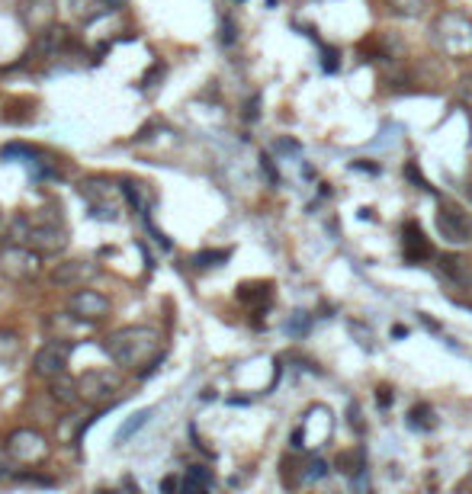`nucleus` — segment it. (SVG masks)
Masks as SVG:
<instances>
[{
    "label": "nucleus",
    "mask_w": 472,
    "mask_h": 494,
    "mask_svg": "<svg viewBox=\"0 0 472 494\" xmlns=\"http://www.w3.org/2000/svg\"><path fill=\"white\" fill-rule=\"evenodd\" d=\"M103 350L110 353V360L116 363V366H142V363H148V357H158L161 337L152 327L132 325L106 337V341H103Z\"/></svg>",
    "instance_id": "f257e3e1"
},
{
    "label": "nucleus",
    "mask_w": 472,
    "mask_h": 494,
    "mask_svg": "<svg viewBox=\"0 0 472 494\" xmlns=\"http://www.w3.org/2000/svg\"><path fill=\"white\" fill-rule=\"evenodd\" d=\"M430 45L447 59H466L472 55V20L466 13H437L430 23Z\"/></svg>",
    "instance_id": "f03ea898"
},
{
    "label": "nucleus",
    "mask_w": 472,
    "mask_h": 494,
    "mask_svg": "<svg viewBox=\"0 0 472 494\" xmlns=\"http://www.w3.org/2000/svg\"><path fill=\"white\" fill-rule=\"evenodd\" d=\"M71 353H75V341H71V337H67V341L65 337H51V341H45V344L39 347V353H35V360H33L35 376H43V379L65 376Z\"/></svg>",
    "instance_id": "7ed1b4c3"
},
{
    "label": "nucleus",
    "mask_w": 472,
    "mask_h": 494,
    "mask_svg": "<svg viewBox=\"0 0 472 494\" xmlns=\"http://www.w3.org/2000/svg\"><path fill=\"white\" fill-rule=\"evenodd\" d=\"M0 273L13 283H26V279L39 277V251H33L29 244H13L0 254Z\"/></svg>",
    "instance_id": "20e7f679"
},
{
    "label": "nucleus",
    "mask_w": 472,
    "mask_h": 494,
    "mask_svg": "<svg viewBox=\"0 0 472 494\" xmlns=\"http://www.w3.org/2000/svg\"><path fill=\"white\" fill-rule=\"evenodd\" d=\"M7 456L17 466H39V462L49 456V443H45L43 434H35V430L23 427V430H13L7 440Z\"/></svg>",
    "instance_id": "39448f33"
},
{
    "label": "nucleus",
    "mask_w": 472,
    "mask_h": 494,
    "mask_svg": "<svg viewBox=\"0 0 472 494\" xmlns=\"http://www.w3.org/2000/svg\"><path fill=\"white\" fill-rule=\"evenodd\" d=\"M77 392L90 404H110L119 395V376L110 369H90L77 379Z\"/></svg>",
    "instance_id": "423d86ee"
},
{
    "label": "nucleus",
    "mask_w": 472,
    "mask_h": 494,
    "mask_svg": "<svg viewBox=\"0 0 472 494\" xmlns=\"http://www.w3.org/2000/svg\"><path fill=\"white\" fill-rule=\"evenodd\" d=\"M437 228L440 235H444V241L447 244H472V222L469 216H466L460 206H453V202H440L437 209Z\"/></svg>",
    "instance_id": "0eeeda50"
},
{
    "label": "nucleus",
    "mask_w": 472,
    "mask_h": 494,
    "mask_svg": "<svg viewBox=\"0 0 472 494\" xmlns=\"http://www.w3.org/2000/svg\"><path fill=\"white\" fill-rule=\"evenodd\" d=\"M26 244L39 254H61L67 247V231L61 228V222H33L29 225V238Z\"/></svg>",
    "instance_id": "6e6552de"
},
{
    "label": "nucleus",
    "mask_w": 472,
    "mask_h": 494,
    "mask_svg": "<svg viewBox=\"0 0 472 494\" xmlns=\"http://www.w3.org/2000/svg\"><path fill=\"white\" fill-rule=\"evenodd\" d=\"M84 193L93 196L90 202V209L93 216H100V218H116V193H119V186H113L106 176H87L84 180Z\"/></svg>",
    "instance_id": "1a4fd4ad"
},
{
    "label": "nucleus",
    "mask_w": 472,
    "mask_h": 494,
    "mask_svg": "<svg viewBox=\"0 0 472 494\" xmlns=\"http://www.w3.org/2000/svg\"><path fill=\"white\" fill-rule=\"evenodd\" d=\"M71 311H75V318L81 321H103L106 315H110V299L103 293H97V289H77L75 295H71Z\"/></svg>",
    "instance_id": "9d476101"
},
{
    "label": "nucleus",
    "mask_w": 472,
    "mask_h": 494,
    "mask_svg": "<svg viewBox=\"0 0 472 494\" xmlns=\"http://www.w3.org/2000/svg\"><path fill=\"white\" fill-rule=\"evenodd\" d=\"M93 277H97V267L90 260H67V263H59L51 270V283L61 286V289H81Z\"/></svg>",
    "instance_id": "9b49d317"
},
{
    "label": "nucleus",
    "mask_w": 472,
    "mask_h": 494,
    "mask_svg": "<svg viewBox=\"0 0 472 494\" xmlns=\"http://www.w3.org/2000/svg\"><path fill=\"white\" fill-rule=\"evenodd\" d=\"M402 244H405V260H424L430 257V241L424 238V231L414 222H405L402 228Z\"/></svg>",
    "instance_id": "f8f14e48"
},
{
    "label": "nucleus",
    "mask_w": 472,
    "mask_h": 494,
    "mask_svg": "<svg viewBox=\"0 0 472 494\" xmlns=\"http://www.w3.org/2000/svg\"><path fill=\"white\" fill-rule=\"evenodd\" d=\"M216 485V478L209 475V469H202V466H190L184 478V491H209Z\"/></svg>",
    "instance_id": "ddd939ff"
},
{
    "label": "nucleus",
    "mask_w": 472,
    "mask_h": 494,
    "mask_svg": "<svg viewBox=\"0 0 472 494\" xmlns=\"http://www.w3.org/2000/svg\"><path fill=\"white\" fill-rule=\"evenodd\" d=\"M148 420H152V411H135L132 418H129L126 424L119 427L116 440H119V443H129V440H132V436L138 434V430H142L145 424H148Z\"/></svg>",
    "instance_id": "4468645a"
},
{
    "label": "nucleus",
    "mask_w": 472,
    "mask_h": 494,
    "mask_svg": "<svg viewBox=\"0 0 472 494\" xmlns=\"http://www.w3.org/2000/svg\"><path fill=\"white\" fill-rule=\"evenodd\" d=\"M55 386H51V398L59 404H75L77 398H81V392H77V382H71V379H51Z\"/></svg>",
    "instance_id": "2eb2a0df"
},
{
    "label": "nucleus",
    "mask_w": 472,
    "mask_h": 494,
    "mask_svg": "<svg viewBox=\"0 0 472 494\" xmlns=\"http://www.w3.org/2000/svg\"><path fill=\"white\" fill-rule=\"evenodd\" d=\"M337 466H341V472L344 475H360L363 469H366V456H363V450H350V452H341V459H337Z\"/></svg>",
    "instance_id": "dca6fc26"
},
{
    "label": "nucleus",
    "mask_w": 472,
    "mask_h": 494,
    "mask_svg": "<svg viewBox=\"0 0 472 494\" xmlns=\"http://www.w3.org/2000/svg\"><path fill=\"white\" fill-rule=\"evenodd\" d=\"M20 357V337L13 331H0V363H13Z\"/></svg>",
    "instance_id": "f3484780"
},
{
    "label": "nucleus",
    "mask_w": 472,
    "mask_h": 494,
    "mask_svg": "<svg viewBox=\"0 0 472 494\" xmlns=\"http://www.w3.org/2000/svg\"><path fill=\"white\" fill-rule=\"evenodd\" d=\"M4 158H26L29 164H35V161H39V148L13 142V145H7V148H4Z\"/></svg>",
    "instance_id": "a211bd4d"
},
{
    "label": "nucleus",
    "mask_w": 472,
    "mask_h": 494,
    "mask_svg": "<svg viewBox=\"0 0 472 494\" xmlns=\"http://www.w3.org/2000/svg\"><path fill=\"white\" fill-rule=\"evenodd\" d=\"M389 4H392V10L402 13V17H418V13H424V7H428V0H389Z\"/></svg>",
    "instance_id": "6ab92c4d"
},
{
    "label": "nucleus",
    "mask_w": 472,
    "mask_h": 494,
    "mask_svg": "<svg viewBox=\"0 0 472 494\" xmlns=\"http://www.w3.org/2000/svg\"><path fill=\"white\" fill-rule=\"evenodd\" d=\"M408 424H412L414 430H418V427L430 430V427H434V420H430V408H424V404H421V408H414L412 414H408Z\"/></svg>",
    "instance_id": "aec40b11"
},
{
    "label": "nucleus",
    "mask_w": 472,
    "mask_h": 494,
    "mask_svg": "<svg viewBox=\"0 0 472 494\" xmlns=\"http://www.w3.org/2000/svg\"><path fill=\"white\" fill-rule=\"evenodd\" d=\"M222 260H228V251H202L193 257L196 267H219Z\"/></svg>",
    "instance_id": "412c9836"
},
{
    "label": "nucleus",
    "mask_w": 472,
    "mask_h": 494,
    "mask_svg": "<svg viewBox=\"0 0 472 494\" xmlns=\"http://www.w3.org/2000/svg\"><path fill=\"white\" fill-rule=\"evenodd\" d=\"M460 100H463L466 106L472 109V74H469V77H463V81H460Z\"/></svg>",
    "instance_id": "4be33fe9"
},
{
    "label": "nucleus",
    "mask_w": 472,
    "mask_h": 494,
    "mask_svg": "<svg viewBox=\"0 0 472 494\" xmlns=\"http://www.w3.org/2000/svg\"><path fill=\"white\" fill-rule=\"evenodd\" d=\"M261 168H264V174L270 176V184H279V174H277V170H273V161H270L267 154H264V158H261Z\"/></svg>",
    "instance_id": "5701e85b"
},
{
    "label": "nucleus",
    "mask_w": 472,
    "mask_h": 494,
    "mask_svg": "<svg viewBox=\"0 0 472 494\" xmlns=\"http://www.w3.org/2000/svg\"><path fill=\"white\" fill-rule=\"evenodd\" d=\"M222 43H225V45L235 43V23H232V20H225V23H222Z\"/></svg>",
    "instance_id": "b1692460"
},
{
    "label": "nucleus",
    "mask_w": 472,
    "mask_h": 494,
    "mask_svg": "<svg viewBox=\"0 0 472 494\" xmlns=\"http://www.w3.org/2000/svg\"><path fill=\"white\" fill-rule=\"evenodd\" d=\"M177 488H184V482H180V478H174V475H168L164 482H161V491H177Z\"/></svg>",
    "instance_id": "393cba45"
},
{
    "label": "nucleus",
    "mask_w": 472,
    "mask_h": 494,
    "mask_svg": "<svg viewBox=\"0 0 472 494\" xmlns=\"http://www.w3.org/2000/svg\"><path fill=\"white\" fill-rule=\"evenodd\" d=\"M405 174L412 176V180H414V184H418V186H424V190H430V186H428V180H424V176L418 174V170H414V164H408V168H405Z\"/></svg>",
    "instance_id": "a878e982"
},
{
    "label": "nucleus",
    "mask_w": 472,
    "mask_h": 494,
    "mask_svg": "<svg viewBox=\"0 0 472 494\" xmlns=\"http://www.w3.org/2000/svg\"><path fill=\"white\" fill-rule=\"evenodd\" d=\"M245 116H248V119H254V116H257V97H254V100L248 103V113H245Z\"/></svg>",
    "instance_id": "bb28decb"
},
{
    "label": "nucleus",
    "mask_w": 472,
    "mask_h": 494,
    "mask_svg": "<svg viewBox=\"0 0 472 494\" xmlns=\"http://www.w3.org/2000/svg\"><path fill=\"white\" fill-rule=\"evenodd\" d=\"M380 404H382V408L389 404V388H380Z\"/></svg>",
    "instance_id": "cd10ccee"
},
{
    "label": "nucleus",
    "mask_w": 472,
    "mask_h": 494,
    "mask_svg": "<svg viewBox=\"0 0 472 494\" xmlns=\"http://www.w3.org/2000/svg\"><path fill=\"white\" fill-rule=\"evenodd\" d=\"M10 475V466L7 462H0V478H7Z\"/></svg>",
    "instance_id": "c85d7f7f"
},
{
    "label": "nucleus",
    "mask_w": 472,
    "mask_h": 494,
    "mask_svg": "<svg viewBox=\"0 0 472 494\" xmlns=\"http://www.w3.org/2000/svg\"><path fill=\"white\" fill-rule=\"evenodd\" d=\"M0 222H4V218H0Z\"/></svg>",
    "instance_id": "c756f323"
}]
</instances>
